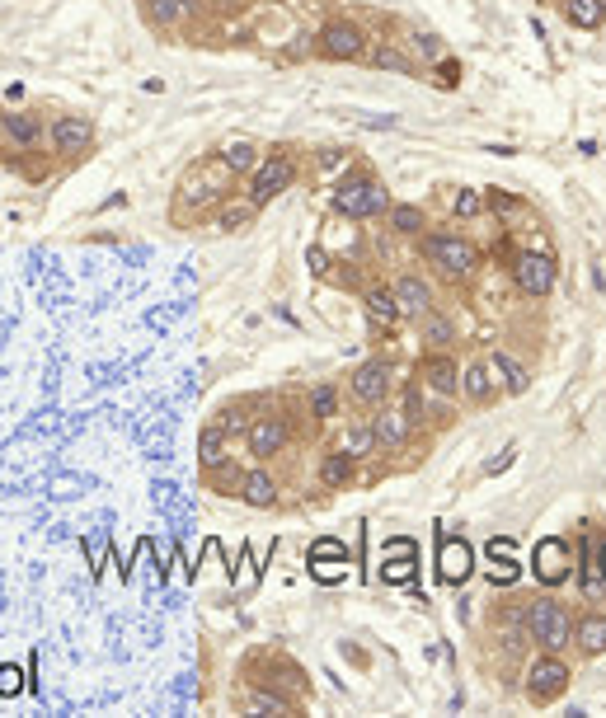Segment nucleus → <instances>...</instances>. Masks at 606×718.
<instances>
[{
  "mask_svg": "<svg viewBox=\"0 0 606 718\" xmlns=\"http://www.w3.org/2000/svg\"><path fill=\"white\" fill-rule=\"evenodd\" d=\"M188 15H198V0H146V19L160 24V29H174Z\"/></svg>",
  "mask_w": 606,
  "mask_h": 718,
  "instance_id": "4be33fe9",
  "label": "nucleus"
},
{
  "mask_svg": "<svg viewBox=\"0 0 606 718\" xmlns=\"http://www.w3.org/2000/svg\"><path fill=\"white\" fill-rule=\"evenodd\" d=\"M494 371H489V362H470L466 371H461V390H466L470 404H489L494 399Z\"/></svg>",
  "mask_w": 606,
  "mask_h": 718,
  "instance_id": "5701e85b",
  "label": "nucleus"
},
{
  "mask_svg": "<svg viewBox=\"0 0 606 718\" xmlns=\"http://www.w3.org/2000/svg\"><path fill=\"white\" fill-rule=\"evenodd\" d=\"M602 10H606V0H602Z\"/></svg>",
  "mask_w": 606,
  "mask_h": 718,
  "instance_id": "49530a36",
  "label": "nucleus"
},
{
  "mask_svg": "<svg viewBox=\"0 0 606 718\" xmlns=\"http://www.w3.org/2000/svg\"><path fill=\"white\" fill-rule=\"evenodd\" d=\"M489 371H494V381L508 390V395H527L531 390V371L517 362V357H508V352H494L489 357Z\"/></svg>",
  "mask_w": 606,
  "mask_h": 718,
  "instance_id": "aec40b11",
  "label": "nucleus"
},
{
  "mask_svg": "<svg viewBox=\"0 0 606 718\" xmlns=\"http://www.w3.org/2000/svg\"><path fill=\"white\" fill-rule=\"evenodd\" d=\"M217 423H221V428H226V432H249V418H245V409H235V404H231V409H221V418H217Z\"/></svg>",
  "mask_w": 606,
  "mask_h": 718,
  "instance_id": "4c0bfd02",
  "label": "nucleus"
},
{
  "mask_svg": "<svg viewBox=\"0 0 606 718\" xmlns=\"http://www.w3.org/2000/svg\"><path fill=\"white\" fill-rule=\"evenodd\" d=\"M480 207H484V198L475 193V188H461V193L451 198V212L456 216H480Z\"/></svg>",
  "mask_w": 606,
  "mask_h": 718,
  "instance_id": "c9c22d12",
  "label": "nucleus"
},
{
  "mask_svg": "<svg viewBox=\"0 0 606 718\" xmlns=\"http://www.w3.org/2000/svg\"><path fill=\"white\" fill-rule=\"evenodd\" d=\"M419 376H423V385H433L437 395H456V390H461V367L451 362L447 352H428L419 362Z\"/></svg>",
  "mask_w": 606,
  "mask_h": 718,
  "instance_id": "4468645a",
  "label": "nucleus"
},
{
  "mask_svg": "<svg viewBox=\"0 0 606 718\" xmlns=\"http://www.w3.org/2000/svg\"><path fill=\"white\" fill-rule=\"evenodd\" d=\"M437 80H442V85H461V62H447V57H442V62H437Z\"/></svg>",
  "mask_w": 606,
  "mask_h": 718,
  "instance_id": "a19ab883",
  "label": "nucleus"
},
{
  "mask_svg": "<svg viewBox=\"0 0 606 718\" xmlns=\"http://www.w3.org/2000/svg\"><path fill=\"white\" fill-rule=\"evenodd\" d=\"M513 277H517V287L527 291V296H536V301H541V296H550V291H555V259H550V254H536V249H527V254H517L513 259Z\"/></svg>",
  "mask_w": 606,
  "mask_h": 718,
  "instance_id": "0eeeda50",
  "label": "nucleus"
},
{
  "mask_svg": "<svg viewBox=\"0 0 606 718\" xmlns=\"http://www.w3.org/2000/svg\"><path fill=\"white\" fill-rule=\"evenodd\" d=\"M334 409H339L334 385H315V390H311V413H315V418H334Z\"/></svg>",
  "mask_w": 606,
  "mask_h": 718,
  "instance_id": "72a5a7b5",
  "label": "nucleus"
},
{
  "mask_svg": "<svg viewBox=\"0 0 606 718\" xmlns=\"http://www.w3.org/2000/svg\"><path fill=\"white\" fill-rule=\"evenodd\" d=\"M231 460V432L221 428V423H207L198 432V465L202 470H221Z\"/></svg>",
  "mask_w": 606,
  "mask_h": 718,
  "instance_id": "a211bd4d",
  "label": "nucleus"
},
{
  "mask_svg": "<svg viewBox=\"0 0 606 718\" xmlns=\"http://www.w3.org/2000/svg\"><path fill=\"white\" fill-rule=\"evenodd\" d=\"M235 193V174L221 165V155H207L198 169H188L179 198H174V221H188L193 212H217L221 202Z\"/></svg>",
  "mask_w": 606,
  "mask_h": 718,
  "instance_id": "f257e3e1",
  "label": "nucleus"
},
{
  "mask_svg": "<svg viewBox=\"0 0 606 718\" xmlns=\"http://www.w3.org/2000/svg\"><path fill=\"white\" fill-rule=\"evenodd\" d=\"M24 690V676H19V667H0V695H19Z\"/></svg>",
  "mask_w": 606,
  "mask_h": 718,
  "instance_id": "ea45409f",
  "label": "nucleus"
},
{
  "mask_svg": "<svg viewBox=\"0 0 606 718\" xmlns=\"http://www.w3.org/2000/svg\"><path fill=\"white\" fill-rule=\"evenodd\" d=\"M597 559H602V578H606V545H602V550H597Z\"/></svg>",
  "mask_w": 606,
  "mask_h": 718,
  "instance_id": "a18cd8bd",
  "label": "nucleus"
},
{
  "mask_svg": "<svg viewBox=\"0 0 606 718\" xmlns=\"http://www.w3.org/2000/svg\"><path fill=\"white\" fill-rule=\"evenodd\" d=\"M0 141L10 151H33L43 141V123L33 113H19V108H0Z\"/></svg>",
  "mask_w": 606,
  "mask_h": 718,
  "instance_id": "9b49d317",
  "label": "nucleus"
},
{
  "mask_svg": "<svg viewBox=\"0 0 606 718\" xmlns=\"http://www.w3.org/2000/svg\"><path fill=\"white\" fill-rule=\"evenodd\" d=\"M386 395H390V362L386 357L362 362V367L353 371V399H362V404H386Z\"/></svg>",
  "mask_w": 606,
  "mask_h": 718,
  "instance_id": "f8f14e48",
  "label": "nucleus"
},
{
  "mask_svg": "<svg viewBox=\"0 0 606 718\" xmlns=\"http://www.w3.org/2000/svg\"><path fill=\"white\" fill-rule=\"evenodd\" d=\"M484 207H489V212H517V198L513 193H498V188H489V198H484Z\"/></svg>",
  "mask_w": 606,
  "mask_h": 718,
  "instance_id": "58836bf2",
  "label": "nucleus"
},
{
  "mask_svg": "<svg viewBox=\"0 0 606 718\" xmlns=\"http://www.w3.org/2000/svg\"><path fill=\"white\" fill-rule=\"evenodd\" d=\"M564 19H569L574 29H597L606 19V10H602V0H569V5H564Z\"/></svg>",
  "mask_w": 606,
  "mask_h": 718,
  "instance_id": "bb28decb",
  "label": "nucleus"
},
{
  "mask_svg": "<svg viewBox=\"0 0 606 718\" xmlns=\"http://www.w3.org/2000/svg\"><path fill=\"white\" fill-rule=\"evenodd\" d=\"M395 301H400V310L409 315V320H423V315L433 310V287H428L423 277L404 273L400 282H395Z\"/></svg>",
  "mask_w": 606,
  "mask_h": 718,
  "instance_id": "dca6fc26",
  "label": "nucleus"
},
{
  "mask_svg": "<svg viewBox=\"0 0 606 718\" xmlns=\"http://www.w3.org/2000/svg\"><path fill=\"white\" fill-rule=\"evenodd\" d=\"M52 151L66 155V160H76V155H85L94 146V123L85 118V113H62L57 123H52Z\"/></svg>",
  "mask_w": 606,
  "mask_h": 718,
  "instance_id": "1a4fd4ad",
  "label": "nucleus"
},
{
  "mask_svg": "<svg viewBox=\"0 0 606 718\" xmlns=\"http://www.w3.org/2000/svg\"><path fill=\"white\" fill-rule=\"evenodd\" d=\"M249 709H254V714H292V700L268 695V690H249Z\"/></svg>",
  "mask_w": 606,
  "mask_h": 718,
  "instance_id": "473e14b6",
  "label": "nucleus"
},
{
  "mask_svg": "<svg viewBox=\"0 0 606 718\" xmlns=\"http://www.w3.org/2000/svg\"><path fill=\"white\" fill-rule=\"evenodd\" d=\"M409 432H414V418L404 409H381L372 418V437H376V446H386V451H395V446H404L409 442Z\"/></svg>",
  "mask_w": 606,
  "mask_h": 718,
  "instance_id": "2eb2a0df",
  "label": "nucleus"
},
{
  "mask_svg": "<svg viewBox=\"0 0 606 718\" xmlns=\"http://www.w3.org/2000/svg\"><path fill=\"white\" fill-rule=\"evenodd\" d=\"M240 498H245L249 507H273V503H278V484H273V474H268V470H249L245 479H240Z\"/></svg>",
  "mask_w": 606,
  "mask_h": 718,
  "instance_id": "b1692460",
  "label": "nucleus"
},
{
  "mask_svg": "<svg viewBox=\"0 0 606 718\" xmlns=\"http://www.w3.org/2000/svg\"><path fill=\"white\" fill-rule=\"evenodd\" d=\"M536 578H541L545 587H560V582L569 578V545H564L560 535H550V540L536 545Z\"/></svg>",
  "mask_w": 606,
  "mask_h": 718,
  "instance_id": "ddd939ff",
  "label": "nucleus"
},
{
  "mask_svg": "<svg viewBox=\"0 0 606 718\" xmlns=\"http://www.w3.org/2000/svg\"><path fill=\"white\" fill-rule=\"evenodd\" d=\"M320 479H325L329 489H343V484L353 479V456H348V451H334V456L325 460V470H320Z\"/></svg>",
  "mask_w": 606,
  "mask_h": 718,
  "instance_id": "c756f323",
  "label": "nucleus"
},
{
  "mask_svg": "<svg viewBox=\"0 0 606 718\" xmlns=\"http://www.w3.org/2000/svg\"><path fill=\"white\" fill-rule=\"evenodd\" d=\"M390 226L400 230V235H423L428 216H423V207H414V202H395V207H390Z\"/></svg>",
  "mask_w": 606,
  "mask_h": 718,
  "instance_id": "c85d7f7f",
  "label": "nucleus"
},
{
  "mask_svg": "<svg viewBox=\"0 0 606 718\" xmlns=\"http://www.w3.org/2000/svg\"><path fill=\"white\" fill-rule=\"evenodd\" d=\"M315 47L329 62H358L362 52H367V33H362L358 19H329L325 29L315 33Z\"/></svg>",
  "mask_w": 606,
  "mask_h": 718,
  "instance_id": "423d86ee",
  "label": "nucleus"
},
{
  "mask_svg": "<svg viewBox=\"0 0 606 718\" xmlns=\"http://www.w3.org/2000/svg\"><path fill=\"white\" fill-rule=\"evenodd\" d=\"M372 62L376 66H386V71H400V76H414V62H409V57H404L400 47H390V43H381L372 52Z\"/></svg>",
  "mask_w": 606,
  "mask_h": 718,
  "instance_id": "2f4dec72",
  "label": "nucleus"
},
{
  "mask_svg": "<svg viewBox=\"0 0 606 718\" xmlns=\"http://www.w3.org/2000/svg\"><path fill=\"white\" fill-rule=\"evenodd\" d=\"M583 592H588V596H602V592H606L602 559H597V554H588V564H583Z\"/></svg>",
  "mask_w": 606,
  "mask_h": 718,
  "instance_id": "f704fd0d",
  "label": "nucleus"
},
{
  "mask_svg": "<svg viewBox=\"0 0 606 718\" xmlns=\"http://www.w3.org/2000/svg\"><path fill=\"white\" fill-rule=\"evenodd\" d=\"M419 324H423V343H428L433 352H447V348H451V338H456V324H451L447 315L428 310V315H423Z\"/></svg>",
  "mask_w": 606,
  "mask_h": 718,
  "instance_id": "a878e982",
  "label": "nucleus"
},
{
  "mask_svg": "<svg viewBox=\"0 0 606 718\" xmlns=\"http://www.w3.org/2000/svg\"><path fill=\"white\" fill-rule=\"evenodd\" d=\"M414 52H419L423 62H442V43H437L433 33H414Z\"/></svg>",
  "mask_w": 606,
  "mask_h": 718,
  "instance_id": "e433bc0d",
  "label": "nucleus"
},
{
  "mask_svg": "<svg viewBox=\"0 0 606 718\" xmlns=\"http://www.w3.org/2000/svg\"><path fill=\"white\" fill-rule=\"evenodd\" d=\"M395 202L381 184H376L367 169H348L339 184H334V212L353 216V221H372V216H386Z\"/></svg>",
  "mask_w": 606,
  "mask_h": 718,
  "instance_id": "f03ea898",
  "label": "nucleus"
},
{
  "mask_svg": "<svg viewBox=\"0 0 606 718\" xmlns=\"http://www.w3.org/2000/svg\"><path fill=\"white\" fill-rule=\"evenodd\" d=\"M437 564H442V578L447 582H466L470 578V545L466 540H442Z\"/></svg>",
  "mask_w": 606,
  "mask_h": 718,
  "instance_id": "393cba45",
  "label": "nucleus"
},
{
  "mask_svg": "<svg viewBox=\"0 0 606 718\" xmlns=\"http://www.w3.org/2000/svg\"><path fill=\"white\" fill-rule=\"evenodd\" d=\"M423 259L433 263L442 277H451V282H461V277L475 273V263H480V254H475V245H466L461 235H423Z\"/></svg>",
  "mask_w": 606,
  "mask_h": 718,
  "instance_id": "39448f33",
  "label": "nucleus"
},
{
  "mask_svg": "<svg viewBox=\"0 0 606 718\" xmlns=\"http://www.w3.org/2000/svg\"><path fill=\"white\" fill-rule=\"evenodd\" d=\"M372 446H376V437H372V423H367V428H348V432H343L339 451H348L353 460H362V456H372Z\"/></svg>",
  "mask_w": 606,
  "mask_h": 718,
  "instance_id": "7c9ffc66",
  "label": "nucleus"
},
{
  "mask_svg": "<svg viewBox=\"0 0 606 718\" xmlns=\"http://www.w3.org/2000/svg\"><path fill=\"white\" fill-rule=\"evenodd\" d=\"M292 184H296V155L287 151V146H278V151L264 155V160H259V169L249 174V193H245V198L254 202V207H268V202L278 198V193H287Z\"/></svg>",
  "mask_w": 606,
  "mask_h": 718,
  "instance_id": "7ed1b4c3",
  "label": "nucleus"
},
{
  "mask_svg": "<svg viewBox=\"0 0 606 718\" xmlns=\"http://www.w3.org/2000/svg\"><path fill=\"white\" fill-rule=\"evenodd\" d=\"M221 165L231 169L235 179H249V174H254V169H259V160H264V151H259V146H254V141L249 137H231V141H221Z\"/></svg>",
  "mask_w": 606,
  "mask_h": 718,
  "instance_id": "f3484780",
  "label": "nucleus"
},
{
  "mask_svg": "<svg viewBox=\"0 0 606 718\" xmlns=\"http://www.w3.org/2000/svg\"><path fill=\"white\" fill-rule=\"evenodd\" d=\"M404 413H409L414 423H419V418H423V404H419V381H414V385H409V390H404Z\"/></svg>",
  "mask_w": 606,
  "mask_h": 718,
  "instance_id": "79ce46f5",
  "label": "nucleus"
},
{
  "mask_svg": "<svg viewBox=\"0 0 606 718\" xmlns=\"http://www.w3.org/2000/svg\"><path fill=\"white\" fill-rule=\"evenodd\" d=\"M564 686H569V667H564V662H560L555 653H545V657H536V662H531V672H527V695H531L536 704L560 700Z\"/></svg>",
  "mask_w": 606,
  "mask_h": 718,
  "instance_id": "6e6552de",
  "label": "nucleus"
},
{
  "mask_svg": "<svg viewBox=\"0 0 606 718\" xmlns=\"http://www.w3.org/2000/svg\"><path fill=\"white\" fill-rule=\"evenodd\" d=\"M254 216H259V207H254L249 198H235V193H231V198L212 212V221H217V230H226V235H231V230H249V226H254Z\"/></svg>",
  "mask_w": 606,
  "mask_h": 718,
  "instance_id": "412c9836",
  "label": "nucleus"
},
{
  "mask_svg": "<svg viewBox=\"0 0 606 718\" xmlns=\"http://www.w3.org/2000/svg\"><path fill=\"white\" fill-rule=\"evenodd\" d=\"M287 437H292V428H287V418L282 413H264V418H254L249 423V456L254 460H268V456H278L282 446H287Z\"/></svg>",
  "mask_w": 606,
  "mask_h": 718,
  "instance_id": "9d476101",
  "label": "nucleus"
},
{
  "mask_svg": "<svg viewBox=\"0 0 606 718\" xmlns=\"http://www.w3.org/2000/svg\"><path fill=\"white\" fill-rule=\"evenodd\" d=\"M362 306H367L372 324H386V329H395V324L404 320L400 301H395V287H367L362 291Z\"/></svg>",
  "mask_w": 606,
  "mask_h": 718,
  "instance_id": "6ab92c4d",
  "label": "nucleus"
},
{
  "mask_svg": "<svg viewBox=\"0 0 606 718\" xmlns=\"http://www.w3.org/2000/svg\"><path fill=\"white\" fill-rule=\"evenodd\" d=\"M527 639L545 653H560L564 643L574 639V620L560 601H531L527 606Z\"/></svg>",
  "mask_w": 606,
  "mask_h": 718,
  "instance_id": "20e7f679",
  "label": "nucleus"
},
{
  "mask_svg": "<svg viewBox=\"0 0 606 718\" xmlns=\"http://www.w3.org/2000/svg\"><path fill=\"white\" fill-rule=\"evenodd\" d=\"M306 263H311V273H320V277L329 273V259H325V249H306Z\"/></svg>",
  "mask_w": 606,
  "mask_h": 718,
  "instance_id": "37998d69",
  "label": "nucleus"
},
{
  "mask_svg": "<svg viewBox=\"0 0 606 718\" xmlns=\"http://www.w3.org/2000/svg\"><path fill=\"white\" fill-rule=\"evenodd\" d=\"M578 648L588 657L606 653V615H588V620L578 625Z\"/></svg>",
  "mask_w": 606,
  "mask_h": 718,
  "instance_id": "cd10ccee",
  "label": "nucleus"
},
{
  "mask_svg": "<svg viewBox=\"0 0 606 718\" xmlns=\"http://www.w3.org/2000/svg\"><path fill=\"white\" fill-rule=\"evenodd\" d=\"M320 165H325V169H339V165H348V151H325V155H320Z\"/></svg>",
  "mask_w": 606,
  "mask_h": 718,
  "instance_id": "c03bdc74",
  "label": "nucleus"
}]
</instances>
